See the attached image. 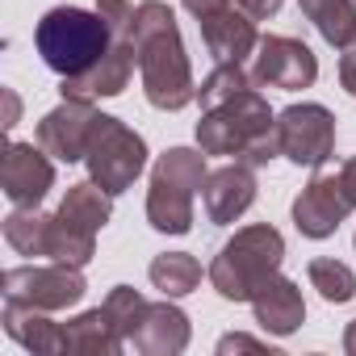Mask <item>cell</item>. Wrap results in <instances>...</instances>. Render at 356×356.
<instances>
[{"instance_id": "1", "label": "cell", "mask_w": 356, "mask_h": 356, "mask_svg": "<svg viewBox=\"0 0 356 356\" xmlns=\"http://www.w3.org/2000/svg\"><path fill=\"white\" fill-rule=\"evenodd\" d=\"M134 59H138V76H143V92L155 109L176 113L189 101H197V84H193V67L181 42V26L176 13L163 0H143L134 13Z\"/></svg>"}, {"instance_id": "2", "label": "cell", "mask_w": 356, "mask_h": 356, "mask_svg": "<svg viewBox=\"0 0 356 356\" xmlns=\"http://www.w3.org/2000/svg\"><path fill=\"white\" fill-rule=\"evenodd\" d=\"M197 147L206 155H235L252 168H264L281 155V138H277V118L268 109V101L248 88L222 105L202 109L197 122Z\"/></svg>"}, {"instance_id": "3", "label": "cell", "mask_w": 356, "mask_h": 356, "mask_svg": "<svg viewBox=\"0 0 356 356\" xmlns=\"http://www.w3.org/2000/svg\"><path fill=\"white\" fill-rule=\"evenodd\" d=\"M281 260H285V239L277 227L268 222L243 227L218 248L210 264V285L218 289L222 302H252L256 289L281 273Z\"/></svg>"}, {"instance_id": "4", "label": "cell", "mask_w": 356, "mask_h": 356, "mask_svg": "<svg viewBox=\"0 0 356 356\" xmlns=\"http://www.w3.org/2000/svg\"><path fill=\"white\" fill-rule=\"evenodd\" d=\"M206 151L193 147H168L147 185V222L159 235H189L193 231V197L206 185Z\"/></svg>"}, {"instance_id": "5", "label": "cell", "mask_w": 356, "mask_h": 356, "mask_svg": "<svg viewBox=\"0 0 356 356\" xmlns=\"http://www.w3.org/2000/svg\"><path fill=\"white\" fill-rule=\"evenodd\" d=\"M109 42H113V34H109L105 17L88 13V9H76V5H59V9L42 13V22L34 30V47L59 80L84 76L109 51Z\"/></svg>"}, {"instance_id": "6", "label": "cell", "mask_w": 356, "mask_h": 356, "mask_svg": "<svg viewBox=\"0 0 356 356\" xmlns=\"http://www.w3.org/2000/svg\"><path fill=\"white\" fill-rule=\"evenodd\" d=\"M113 214V193H105L97 181L67 185L59 210L51 214V239H47V260L84 268L97 256V231Z\"/></svg>"}, {"instance_id": "7", "label": "cell", "mask_w": 356, "mask_h": 356, "mask_svg": "<svg viewBox=\"0 0 356 356\" xmlns=\"http://www.w3.org/2000/svg\"><path fill=\"white\" fill-rule=\"evenodd\" d=\"M84 163H88V181H97L105 193L118 197V193H126L138 176H143V168H147V143L126 122L101 113L97 118V130L88 138Z\"/></svg>"}, {"instance_id": "8", "label": "cell", "mask_w": 356, "mask_h": 356, "mask_svg": "<svg viewBox=\"0 0 356 356\" xmlns=\"http://www.w3.org/2000/svg\"><path fill=\"white\" fill-rule=\"evenodd\" d=\"M0 289L13 302H26V306H38V310H67L84 298V277L80 268L72 264H22V268H5L0 277Z\"/></svg>"}, {"instance_id": "9", "label": "cell", "mask_w": 356, "mask_h": 356, "mask_svg": "<svg viewBox=\"0 0 356 356\" xmlns=\"http://www.w3.org/2000/svg\"><path fill=\"white\" fill-rule=\"evenodd\" d=\"M277 138L281 155L293 159L298 168H323L335 151V113L314 101L289 105L277 113Z\"/></svg>"}, {"instance_id": "10", "label": "cell", "mask_w": 356, "mask_h": 356, "mask_svg": "<svg viewBox=\"0 0 356 356\" xmlns=\"http://www.w3.org/2000/svg\"><path fill=\"white\" fill-rule=\"evenodd\" d=\"M356 210L348 185H343V172H314L310 185L293 197V227L306 239H331L339 231V222Z\"/></svg>"}, {"instance_id": "11", "label": "cell", "mask_w": 356, "mask_h": 356, "mask_svg": "<svg viewBox=\"0 0 356 356\" xmlns=\"http://www.w3.org/2000/svg\"><path fill=\"white\" fill-rule=\"evenodd\" d=\"M252 76L260 88H310L318 80V59L302 38H285V34H264L256 55H252Z\"/></svg>"}, {"instance_id": "12", "label": "cell", "mask_w": 356, "mask_h": 356, "mask_svg": "<svg viewBox=\"0 0 356 356\" xmlns=\"http://www.w3.org/2000/svg\"><path fill=\"white\" fill-rule=\"evenodd\" d=\"M0 189L13 206H38L55 189V163L34 143H9L0 155Z\"/></svg>"}, {"instance_id": "13", "label": "cell", "mask_w": 356, "mask_h": 356, "mask_svg": "<svg viewBox=\"0 0 356 356\" xmlns=\"http://www.w3.org/2000/svg\"><path fill=\"white\" fill-rule=\"evenodd\" d=\"M97 109H92V101H76V97H63V105L59 109H51L42 122H38V147L51 155V159H59V163H76V159H84V151H88V138H92V130H97Z\"/></svg>"}, {"instance_id": "14", "label": "cell", "mask_w": 356, "mask_h": 356, "mask_svg": "<svg viewBox=\"0 0 356 356\" xmlns=\"http://www.w3.org/2000/svg\"><path fill=\"white\" fill-rule=\"evenodd\" d=\"M189 335H193L189 314L181 306H172V298H163V302L143 306L138 323L126 335V348H134L143 356H176V352L189 348Z\"/></svg>"}, {"instance_id": "15", "label": "cell", "mask_w": 356, "mask_h": 356, "mask_svg": "<svg viewBox=\"0 0 356 356\" xmlns=\"http://www.w3.org/2000/svg\"><path fill=\"white\" fill-rule=\"evenodd\" d=\"M134 67H138V59H134V42H130V38H113L109 51H105L84 76H67V80L59 84V92H63V97H76V101L118 97V92H126Z\"/></svg>"}, {"instance_id": "16", "label": "cell", "mask_w": 356, "mask_h": 356, "mask_svg": "<svg viewBox=\"0 0 356 356\" xmlns=\"http://www.w3.org/2000/svg\"><path fill=\"white\" fill-rule=\"evenodd\" d=\"M202 193H206V214H210V222L227 227V222L243 218V214L252 210V202H256V168L243 163V159H235V163H227V168H214V172L206 176Z\"/></svg>"}, {"instance_id": "17", "label": "cell", "mask_w": 356, "mask_h": 356, "mask_svg": "<svg viewBox=\"0 0 356 356\" xmlns=\"http://www.w3.org/2000/svg\"><path fill=\"white\" fill-rule=\"evenodd\" d=\"M252 314L256 323L268 331V335H293L302 323H306V302H302V289L289 281V277H268L256 298H252Z\"/></svg>"}, {"instance_id": "18", "label": "cell", "mask_w": 356, "mask_h": 356, "mask_svg": "<svg viewBox=\"0 0 356 356\" xmlns=\"http://www.w3.org/2000/svg\"><path fill=\"white\" fill-rule=\"evenodd\" d=\"M197 26H202V42L214 55V63H243L260 47L256 17H248L243 9L239 13L235 9H222V13H214V17L197 22Z\"/></svg>"}, {"instance_id": "19", "label": "cell", "mask_w": 356, "mask_h": 356, "mask_svg": "<svg viewBox=\"0 0 356 356\" xmlns=\"http://www.w3.org/2000/svg\"><path fill=\"white\" fill-rule=\"evenodd\" d=\"M126 348V331L122 323L109 314V306L101 302L97 310H84L76 318L63 323V352H80V356H113Z\"/></svg>"}, {"instance_id": "20", "label": "cell", "mask_w": 356, "mask_h": 356, "mask_svg": "<svg viewBox=\"0 0 356 356\" xmlns=\"http://www.w3.org/2000/svg\"><path fill=\"white\" fill-rule=\"evenodd\" d=\"M47 314H51V310H38V306H26V302L5 298L0 323H5L9 339H17L26 352L55 356V352H63V323H55V318H47Z\"/></svg>"}, {"instance_id": "21", "label": "cell", "mask_w": 356, "mask_h": 356, "mask_svg": "<svg viewBox=\"0 0 356 356\" xmlns=\"http://www.w3.org/2000/svg\"><path fill=\"white\" fill-rule=\"evenodd\" d=\"M298 5L327 47L343 51L356 42V0H298Z\"/></svg>"}, {"instance_id": "22", "label": "cell", "mask_w": 356, "mask_h": 356, "mask_svg": "<svg viewBox=\"0 0 356 356\" xmlns=\"http://www.w3.org/2000/svg\"><path fill=\"white\" fill-rule=\"evenodd\" d=\"M151 285L163 298H185L202 285V264L189 252H163L151 260Z\"/></svg>"}, {"instance_id": "23", "label": "cell", "mask_w": 356, "mask_h": 356, "mask_svg": "<svg viewBox=\"0 0 356 356\" xmlns=\"http://www.w3.org/2000/svg\"><path fill=\"white\" fill-rule=\"evenodd\" d=\"M47 239H51V214H42L38 206H17L5 218V243L17 256H47Z\"/></svg>"}, {"instance_id": "24", "label": "cell", "mask_w": 356, "mask_h": 356, "mask_svg": "<svg viewBox=\"0 0 356 356\" xmlns=\"http://www.w3.org/2000/svg\"><path fill=\"white\" fill-rule=\"evenodd\" d=\"M248 88H256V76H252L243 63H218V67L202 80L197 101H202V109H210V105H222V101H231V97H239V92H248Z\"/></svg>"}, {"instance_id": "25", "label": "cell", "mask_w": 356, "mask_h": 356, "mask_svg": "<svg viewBox=\"0 0 356 356\" xmlns=\"http://www.w3.org/2000/svg\"><path fill=\"white\" fill-rule=\"evenodd\" d=\"M306 273H310V285L318 289V298H323V302L343 306V302H352V298H356V273H352L348 264L318 256V260H310V268H306Z\"/></svg>"}, {"instance_id": "26", "label": "cell", "mask_w": 356, "mask_h": 356, "mask_svg": "<svg viewBox=\"0 0 356 356\" xmlns=\"http://www.w3.org/2000/svg\"><path fill=\"white\" fill-rule=\"evenodd\" d=\"M97 13L105 17L113 38H134V13L138 9L130 5V0H97Z\"/></svg>"}, {"instance_id": "27", "label": "cell", "mask_w": 356, "mask_h": 356, "mask_svg": "<svg viewBox=\"0 0 356 356\" xmlns=\"http://www.w3.org/2000/svg\"><path fill=\"white\" fill-rule=\"evenodd\" d=\"M218 352H222V356H227V352H268V356H277L268 343H260V339H252V335H239V331H235V335H222V339H218Z\"/></svg>"}, {"instance_id": "28", "label": "cell", "mask_w": 356, "mask_h": 356, "mask_svg": "<svg viewBox=\"0 0 356 356\" xmlns=\"http://www.w3.org/2000/svg\"><path fill=\"white\" fill-rule=\"evenodd\" d=\"M235 5H239L248 17H256V22H268V17H277V13H281L285 0H235Z\"/></svg>"}, {"instance_id": "29", "label": "cell", "mask_w": 356, "mask_h": 356, "mask_svg": "<svg viewBox=\"0 0 356 356\" xmlns=\"http://www.w3.org/2000/svg\"><path fill=\"white\" fill-rule=\"evenodd\" d=\"M181 5L197 17V22H206V17H214V13H222V9H231V0H181Z\"/></svg>"}, {"instance_id": "30", "label": "cell", "mask_w": 356, "mask_h": 356, "mask_svg": "<svg viewBox=\"0 0 356 356\" xmlns=\"http://www.w3.org/2000/svg\"><path fill=\"white\" fill-rule=\"evenodd\" d=\"M339 84L356 97V42L343 47V59H339Z\"/></svg>"}, {"instance_id": "31", "label": "cell", "mask_w": 356, "mask_h": 356, "mask_svg": "<svg viewBox=\"0 0 356 356\" xmlns=\"http://www.w3.org/2000/svg\"><path fill=\"white\" fill-rule=\"evenodd\" d=\"M339 172H343V185H348V193H352V202H356V155H352Z\"/></svg>"}, {"instance_id": "32", "label": "cell", "mask_w": 356, "mask_h": 356, "mask_svg": "<svg viewBox=\"0 0 356 356\" xmlns=\"http://www.w3.org/2000/svg\"><path fill=\"white\" fill-rule=\"evenodd\" d=\"M343 352L348 356H356V318L348 323V331H343Z\"/></svg>"}, {"instance_id": "33", "label": "cell", "mask_w": 356, "mask_h": 356, "mask_svg": "<svg viewBox=\"0 0 356 356\" xmlns=\"http://www.w3.org/2000/svg\"><path fill=\"white\" fill-rule=\"evenodd\" d=\"M5 101H9V122H5V126H17V109H22V105H17L13 92H5Z\"/></svg>"}, {"instance_id": "34", "label": "cell", "mask_w": 356, "mask_h": 356, "mask_svg": "<svg viewBox=\"0 0 356 356\" xmlns=\"http://www.w3.org/2000/svg\"><path fill=\"white\" fill-rule=\"evenodd\" d=\"M352 243H356V239H352Z\"/></svg>"}]
</instances>
